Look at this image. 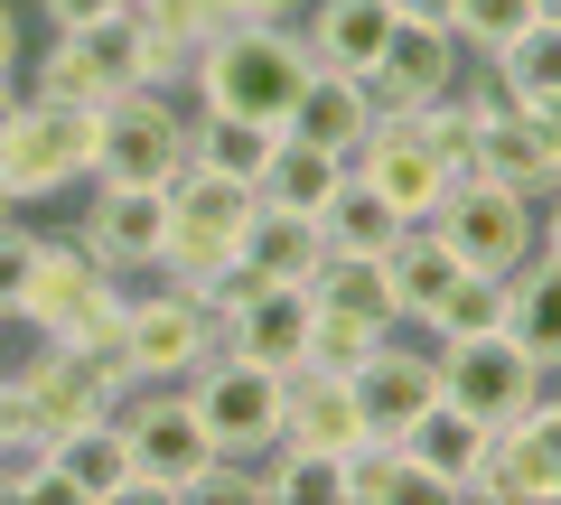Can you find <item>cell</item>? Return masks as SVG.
<instances>
[{
    "mask_svg": "<svg viewBox=\"0 0 561 505\" xmlns=\"http://www.w3.org/2000/svg\"><path fill=\"white\" fill-rule=\"evenodd\" d=\"M309 66H319V57H309L300 20H234V28H216V38L197 47L187 84H197V113L280 131L290 103H300V84H309Z\"/></svg>",
    "mask_w": 561,
    "mask_h": 505,
    "instance_id": "1",
    "label": "cell"
},
{
    "mask_svg": "<svg viewBox=\"0 0 561 505\" xmlns=\"http://www.w3.org/2000/svg\"><path fill=\"white\" fill-rule=\"evenodd\" d=\"M253 206H262V187H253V179H225V169L187 160L179 179H169V243H160V282L216 309V300H225V282L243 272V225H253Z\"/></svg>",
    "mask_w": 561,
    "mask_h": 505,
    "instance_id": "2",
    "label": "cell"
},
{
    "mask_svg": "<svg viewBox=\"0 0 561 505\" xmlns=\"http://www.w3.org/2000/svg\"><path fill=\"white\" fill-rule=\"evenodd\" d=\"M122 272H103L76 234H38V263H28V290H20V328L38 346H76V356H113L122 346Z\"/></svg>",
    "mask_w": 561,
    "mask_h": 505,
    "instance_id": "3",
    "label": "cell"
},
{
    "mask_svg": "<svg viewBox=\"0 0 561 505\" xmlns=\"http://www.w3.org/2000/svg\"><path fill=\"white\" fill-rule=\"evenodd\" d=\"M94 131H103V103H57V94H28L20 122L0 131V197L47 206L66 187H94Z\"/></svg>",
    "mask_w": 561,
    "mask_h": 505,
    "instance_id": "4",
    "label": "cell"
},
{
    "mask_svg": "<svg viewBox=\"0 0 561 505\" xmlns=\"http://www.w3.org/2000/svg\"><path fill=\"white\" fill-rule=\"evenodd\" d=\"M131 84H169V76H160V47H150L140 10H103V20L57 28V38H47L38 84H28V94H57V103H113V94H131Z\"/></svg>",
    "mask_w": 561,
    "mask_h": 505,
    "instance_id": "5",
    "label": "cell"
},
{
    "mask_svg": "<svg viewBox=\"0 0 561 505\" xmlns=\"http://www.w3.org/2000/svg\"><path fill=\"white\" fill-rule=\"evenodd\" d=\"M122 449H131V478L140 496H160V505H197V478H206V431L197 412H187V385H131L113 412Z\"/></svg>",
    "mask_w": 561,
    "mask_h": 505,
    "instance_id": "6",
    "label": "cell"
},
{
    "mask_svg": "<svg viewBox=\"0 0 561 505\" xmlns=\"http://www.w3.org/2000/svg\"><path fill=\"white\" fill-rule=\"evenodd\" d=\"M179 169H187V103L169 84H131L103 103V131H94L103 187H169Z\"/></svg>",
    "mask_w": 561,
    "mask_h": 505,
    "instance_id": "7",
    "label": "cell"
},
{
    "mask_svg": "<svg viewBox=\"0 0 561 505\" xmlns=\"http://www.w3.org/2000/svg\"><path fill=\"white\" fill-rule=\"evenodd\" d=\"M187 412H197L216 459H262L280 440V375L272 365H243V356H206L187 375Z\"/></svg>",
    "mask_w": 561,
    "mask_h": 505,
    "instance_id": "8",
    "label": "cell"
},
{
    "mask_svg": "<svg viewBox=\"0 0 561 505\" xmlns=\"http://www.w3.org/2000/svg\"><path fill=\"white\" fill-rule=\"evenodd\" d=\"M122 375L131 385H187L206 356H216V309L187 300V290H131V309H122Z\"/></svg>",
    "mask_w": 561,
    "mask_h": 505,
    "instance_id": "9",
    "label": "cell"
},
{
    "mask_svg": "<svg viewBox=\"0 0 561 505\" xmlns=\"http://www.w3.org/2000/svg\"><path fill=\"white\" fill-rule=\"evenodd\" d=\"M459 505H561V393L552 385L486 440V459H478Z\"/></svg>",
    "mask_w": 561,
    "mask_h": 505,
    "instance_id": "10",
    "label": "cell"
},
{
    "mask_svg": "<svg viewBox=\"0 0 561 505\" xmlns=\"http://www.w3.org/2000/svg\"><path fill=\"white\" fill-rule=\"evenodd\" d=\"M346 169H356L402 225H431V216H440V197H449V179H459V160H449L412 113H375V131L356 141V160H346Z\"/></svg>",
    "mask_w": 561,
    "mask_h": 505,
    "instance_id": "11",
    "label": "cell"
},
{
    "mask_svg": "<svg viewBox=\"0 0 561 505\" xmlns=\"http://www.w3.org/2000/svg\"><path fill=\"white\" fill-rule=\"evenodd\" d=\"M216 356H243V365L290 375V365L309 356V290L234 272V282H225V300H216Z\"/></svg>",
    "mask_w": 561,
    "mask_h": 505,
    "instance_id": "12",
    "label": "cell"
},
{
    "mask_svg": "<svg viewBox=\"0 0 561 505\" xmlns=\"http://www.w3.org/2000/svg\"><path fill=\"white\" fill-rule=\"evenodd\" d=\"M28 393V412H38V440H57V431H84V422H113L122 393H131V375H122V356H76V346H38L28 365H10Z\"/></svg>",
    "mask_w": 561,
    "mask_h": 505,
    "instance_id": "13",
    "label": "cell"
},
{
    "mask_svg": "<svg viewBox=\"0 0 561 505\" xmlns=\"http://www.w3.org/2000/svg\"><path fill=\"white\" fill-rule=\"evenodd\" d=\"M449 234V253H459L468 272H515L524 253H534V197H515V187L478 179V169H459L440 197V216H431Z\"/></svg>",
    "mask_w": 561,
    "mask_h": 505,
    "instance_id": "14",
    "label": "cell"
},
{
    "mask_svg": "<svg viewBox=\"0 0 561 505\" xmlns=\"http://www.w3.org/2000/svg\"><path fill=\"white\" fill-rule=\"evenodd\" d=\"M552 385V375H542L534 356H524L515 337H505V328H486V337H459V346H440V393L459 412H478L486 431H505L515 422L524 403H534V393Z\"/></svg>",
    "mask_w": 561,
    "mask_h": 505,
    "instance_id": "15",
    "label": "cell"
},
{
    "mask_svg": "<svg viewBox=\"0 0 561 505\" xmlns=\"http://www.w3.org/2000/svg\"><path fill=\"white\" fill-rule=\"evenodd\" d=\"M346 385H356L365 431H375V440H402L421 412L440 403V346H431V337L402 346V328H393V337H375V356H365V365H346Z\"/></svg>",
    "mask_w": 561,
    "mask_h": 505,
    "instance_id": "16",
    "label": "cell"
},
{
    "mask_svg": "<svg viewBox=\"0 0 561 505\" xmlns=\"http://www.w3.org/2000/svg\"><path fill=\"white\" fill-rule=\"evenodd\" d=\"M76 243L94 253L103 272H160V243H169V187H103L94 179V206L76 216Z\"/></svg>",
    "mask_w": 561,
    "mask_h": 505,
    "instance_id": "17",
    "label": "cell"
},
{
    "mask_svg": "<svg viewBox=\"0 0 561 505\" xmlns=\"http://www.w3.org/2000/svg\"><path fill=\"white\" fill-rule=\"evenodd\" d=\"M459 76H468V47L440 20H393V38H383V57H375L365 84H375L383 113H421V103H440Z\"/></svg>",
    "mask_w": 561,
    "mask_h": 505,
    "instance_id": "18",
    "label": "cell"
},
{
    "mask_svg": "<svg viewBox=\"0 0 561 505\" xmlns=\"http://www.w3.org/2000/svg\"><path fill=\"white\" fill-rule=\"evenodd\" d=\"M468 169H478V179H496V187H515V197H534V206L561 187L552 141H542L534 113H524V103H505V94L478 113V150H468Z\"/></svg>",
    "mask_w": 561,
    "mask_h": 505,
    "instance_id": "19",
    "label": "cell"
},
{
    "mask_svg": "<svg viewBox=\"0 0 561 505\" xmlns=\"http://www.w3.org/2000/svg\"><path fill=\"white\" fill-rule=\"evenodd\" d=\"M47 478H57V496H76V505H122V496H140L131 449H122L113 422L57 431V440H47Z\"/></svg>",
    "mask_w": 561,
    "mask_h": 505,
    "instance_id": "20",
    "label": "cell"
},
{
    "mask_svg": "<svg viewBox=\"0 0 561 505\" xmlns=\"http://www.w3.org/2000/svg\"><path fill=\"white\" fill-rule=\"evenodd\" d=\"M375 84L365 76H337V66H309V84H300V103H290V122L280 131H300V141H319V150H337V160H356V141L375 131Z\"/></svg>",
    "mask_w": 561,
    "mask_h": 505,
    "instance_id": "21",
    "label": "cell"
},
{
    "mask_svg": "<svg viewBox=\"0 0 561 505\" xmlns=\"http://www.w3.org/2000/svg\"><path fill=\"white\" fill-rule=\"evenodd\" d=\"M280 440L356 449V440H365L356 385H346V375H328V365H290V375H280Z\"/></svg>",
    "mask_w": 561,
    "mask_h": 505,
    "instance_id": "22",
    "label": "cell"
},
{
    "mask_svg": "<svg viewBox=\"0 0 561 505\" xmlns=\"http://www.w3.org/2000/svg\"><path fill=\"white\" fill-rule=\"evenodd\" d=\"M300 38H309V57L337 66V76H375L383 38H393V0H309Z\"/></svg>",
    "mask_w": 561,
    "mask_h": 505,
    "instance_id": "23",
    "label": "cell"
},
{
    "mask_svg": "<svg viewBox=\"0 0 561 505\" xmlns=\"http://www.w3.org/2000/svg\"><path fill=\"white\" fill-rule=\"evenodd\" d=\"M496 282H505V319L496 328L542 365V375H561V263L552 253H524V263L496 272Z\"/></svg>",
    "mask_w": 561,
    "mask_h": 505,
    "instance_id": "24",
    "label": "cell"
},
{
    "mask_svg": "<svg viewBox=\"0 0 561 505\" xmlns=\"http://www.w3.org/2000/svg\"><path fill=\"white\" fill-rule=\"evenodd\" d=\"M486 440H496V431H486L478 412H459V403L440 393V403H431L412 431H402V459H412V468H431V478H440V496L459 505V496H468V478H478V459H486Z\"/></svg>",
    "mask_w": 561,
    "mask_h": 505,
    "instance_id": "25",
    "label": "cell"
},
{
    "mask_svg": "<svg viewBox=\"0 0 561 505\" xmlns=\"http://www.w3.org/2000/svg\"><path fill=\"white\" fill-rule=\"evenodd\" d=\"M319 263H328V225L319 216H300V206H253V225H243V272H253V282L309 290Z\"/></svg>",
    "mask_w": 561,
    "mask_h": 505,
    "instance_id": "26",
    "label": "cell"
},
{
    "mask_svg": "<svg viewBox=\"0 0 561 505\" xmlns=\"http://www.w3.org/2000/svg\"><path fill=\"white\" fill-rule=\"evenodd\" d=\"M253 187H262V206H300V216H328V206H337V187H346V160H337V150H319V141H300V131H280Z\"/></svg>",
    "mask_w": 561,
    "mask_h": 505,
    "instance_id": "27",
    "label": "cell"
},
{
    "mask_svg": "<svg viewBox=\"0 0 561 505\" xmlns=\"http://www.w3.org/2000/svg\"><path fill=\"white\" fill-rule=\"evenodd\" d=\"M309 300L346 309V319H375V328H402V290H393V263L383 253H328L309 272Z\"/></svg>",
    "mask_w": 561,
    "mask_h": 505,
    "instance_id": "28",
    "label": "cell"
},
{
    "mask_svg": "<svg viewBox=\"0 0 561 505\" xmlns=\"http://www.w3.org/2000/svg\"><path fill=\"white\" fill-rule=\"evenodd\" d=\"M140 28H150V47H160V76L179 84L187 66H197V47L216 38V28L243 20V0H131Z\"/></svg>",
    "mask_w": 561,
    "mask_h": 505,
    "instance_id": "29",
    "label": "cell"
},
{
    "mask_svg": "<svg viewBox=\"0 0 561 505\" xmlns=\"http://www.w3.org/2000/svg\"><path fill=\"white\" fill-rule=\"evenodd\" d=\"M262 505H346V449L272 440L262 449Z\"/></svg>",
    "mask_w": 561,
    "mask_h": 505,
    "instance_id": "30",
    "label": "cell"
},
{
    "mask_svg": "<svg viewBox=\"0 0 561 505\" xmlns=\"http://www.w3.org/2000/svg\"><path fill=\"white\" fill-rule=\"evenodd\" d=\"M383 263H393V290H402V328H412L421 309H431V300H440V290L468 272L459 253H449V234H440V225H402V243L383 253Z\"/></svg>",
    "mask_w": 561,
    "mask_h": 505,
    "instance_id": "31",
    "label": "cell"
},
{
    "mask_svg": "<svg viewBox=\"0 0 561 505\" xmlns=\"http://www.w3.org/2000/svg\"><path fill=\"white\" fill-rule=\"evenodd\" d=\"M496 319H505V282H496V272H459V282L421 309L412 328H421L431 346H459V337H486Z\"/></svg>",
    "mask_w": 561,
    "mask_h": 505,
    "instance_id": "32",
    "label": "cell"
},
{
    "mask_svg": "<svg viewBox=\"0 0 561 505\" xmlns=\"http://www.w3.org/2000/svg\"><path fill=\"white\" fill-rule=\"evenodd\" d=\"M486 76H496L505 103H542V94H561V28L534 20L524 38H505L496 57H486Z\"/></svg>",
    "mask_w": 561,
    "mask_h": 505,
    "instance_id": "33",
    "label": "cell"
},
{
    "mask_svg": "<svg viewBox=\"0 0 561 505\" xmlns=\"http://www.w3.org/2000/svg\"><path fill=\"white\" fill-rule=\"evenodd\" d=\"M319 225H328V253H393V243H402V216H393V206H383L375 187L356 179V169H346L337 206H328Z\"/></svg>",
    "mask_w": 561,
    "mask_h": 505,
    "instance_id": "34",
    "label": "cell"
},
{
    "mask_svg": "<svg viewBox=\"0 0 561 505\" xmlns=\"http://www.w3.org/2000/svg\"><path fill=\"white\" fill-rule=\"evenodd\" d=\"M280 131H262V122H225V113H187V160L225 169V179H262V160H272Z\"/></svg>",
    "mask_w": 561,
    "mask_h": 505,
    "instance_id": "35",
    "label": "cell"
},
{
    "mask_svg": "<svg viewBox=\"0 0 561 505\" xmlns=\"http://www.w3.org/2000/svg\"><path fill=\"white\" fill-rule=\"evenodd\" d=\"M534 20H542L534 0H449V38L468 47V66H486L505 38H524Z\"/></svg>",
    "mask_w": 561,
    "mask_h": 505,
    "instance_id": "36",
    "label": "cell"
},
{
    "mask_svg": "<svg viewBox=\"0 0 561 505\" xmlns=\"http://www.w3.org/2000/svg\"><path fill=\"white\" fill-rule=\"evenodd\" d=\"M375 337H393V328L346 319V309H319V300H309V356H300V365H328V375H346V365L375 356Z\"/></svg>",
    "mask_w": 561,
    "mask_h": 505,
    "instance_id": "37",
    "label": "cell"
},
{
    "mask_svg": "<svg viewBox=\"0 0 561 505\" xmlns=\"http://www.w3.org/2000/svg\"><path fill=\"white\" fill-rule=\"evenodd\" d=\"M28 263H38V225H28V216H0V319H20Z\"/></svg>",
    "mask_w": 561,
    "mask_h": 505,
    "instance_id": "38",
    "label": "cell"
},
{
    "mask_svg": "<svg viewBox=\"0 0 561 505\" xmlns=\"http://www.w3.org/2000/svg\"><path fill=\"white\" fill-rule=\"evenodd\" d=\"M38 10H47V28H84L103 10H131V0H38Z\"/></svg>",
    "mask_w": 561,
    "mask_h": 505,
    "instance_id": "39",
    "label": "cell"
},
{
    "mask_svg": "<svg viewBox=\"0 0 561 505\" xmlns=\"http://www.w3.org/2000/svg\"><path fill=\"white\" fill-rule=\"evenodd\" d=\"M20 47H28V20L20 0H0V76H20Z\"/></svg>",
    "mask_w": 561,
    "mask_h": 505,
    "instance_id": "40",
    "label": "cell"
},
{
    "mask_svg": "<svg viewBox=\"0 0 561 505\" xmlns=\"http://www.w3.org/2000/svg\"><path fill=\"white\" fill-rule=\"evenodd\" d=\"M534 253H552V263H561V187L534 206Z\"/></svg>",
    "mask_w": 561,
    "mask_h": 505,
    "instance_id": "41",
    "label": "cell"
},
{
    "mask_svg": "<svg viewBox=\"0 0 561 505\" xmlns=\"http://www.w3.org/2000/svg\"><path fill=\"white\" fill-rule=\"evenodd\" d=\"M524 113H534V131H542V141H552V160H561V94H542V103H524Z\"/></svg>",
    "mask_w": 561,
    "mask_h": 505,
    "instance_id": "42",
    "label": "cell"
},
{
    "mask_svg": "<svg viewBox=\"0 0 561 505\" xmlns=\"http://www.w3.org/2000/svg\"><path fill=\"white\" fill-rule=\"evenodd\" d=\"M309 0H243V20H300Z\"/></svg>",
    "mask_w": 561,
    "mask_h": 505,
    "instance_id": "43",
    "label": "cell"
},
{
    "mask_svg": "<svg viewBox=\"0 0 561 505\" xmlns=\"http://www.w3.org/2000/svg\"><path fill=\"white\" fill-rule=\"evenodd\" d=\"M393 20H440L449 28V0H393Z\"/></svg>",
    "mask_w": 561,
    "mask_h": 505,
    "instance_id": "44",
    "label": "cell"
},
{
    "mask_svg": "<svg viewBox=\"0 0 561 505\" xmlns=\"http://www.w3.org/2000/svg\"><path fill=\"white\" fill-rule=\"evenodd\" d=\"M20 103H28V84H20V76H0V131L20 122Z\"/></svg>",
    "mask_w": 561,
    "mask_h": 505,
    "instance_id": "45",
    "label": "cell"
},
{
    "mask_svg": "<svg viewBox=\"0 0 561 505\" xmlns=\"http://www.w3.org/2000/svg\"><path fill=\"white\" fill-rule=\"evenodd\" d=\"M534 10H542V20H552V28H561V0H534Z\"/></svg>",
    "mask_w": 561,
    "mask_h": 505,
    "instance_id": "46",
    "label": "cell"
},
{
    "mask_svg": "<svg viewBox=\"0 0 561 505\" xmlns=\"http://www.w3.org/2000/svg\"><path fill=\"white\" fill-rule=\"evenodd\" d=\"M0 216H20V206H10V197H0Z\"/></svg>",
    "mask_w": 561,
    "mask_h": 505,
    "instance_id": "47",
    "label": "cell"
}]
</instances>
